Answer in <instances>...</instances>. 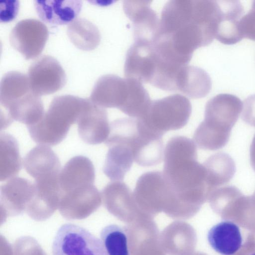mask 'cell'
I'll list each match as a JSON object with an SVG mask.
<instances>
[{"label":"cell","instance_id":"1","mask_svg":"<svg viewBox=\"0 0 255 255\" xmlns=\"http://www.w3.org/2000/svg\"><path fill=\"white\" fill-rule=\"evenodd\" d=\"M221 15L219 0H170L162 8L156 35L188 63L196 49L216 38Z\"/></svg>","mask_w":255,"mask_h":255},{"label":"cell","instance_id":"2","mask_svg":"<svg viewBox=\"0 0 255 255\" xmlns=\"http://www.w3.org/2000/svg\"><path fill=\"white\" fill-rule=\"evenodd\" d=\"M163 174L176 200L187 207L198 208L208 197L206 170L197 161V147L187 137H172L164 150Z\"/></svg>","mask_w":255,"mask_h":255},{"label":"cell","instance_id":"3","mask_svg":"<svg viewBox=\"0 0 255 255\" xmlns=\"http://www.w3.org/2000/svg\"><path fill=\"white\" fill-rule=\"evenodd\" d=\"M243 107L240 99L230 94H220L210 99L205 106L204 119L193 135L198 148L216 150L224 147Z\"/></svg>","mask_w":255,"mask_h":255},{"label":"cell","instance_id":"4","mask_svg":"<svg viewBox=\"0 0 255 255\" xmlns=\"http://www.w3.org/2000/svg\"><path fill=\"white\" fill-rule=\"evenodd\" d=\"M89 99L100 107L115 108L135 119L144 115L151 101L141 82L113 74L98 79Z\"/></svg>","mask_w":255,"mask_h":255},{"label":"cell","instance_id":"5","mask_svg":"<svg viewBox=\"0 0 255 255\" xmlns=\"http://www.w3.org/2000/svg\"><path fill=\"white\" fill-rule=\"evenodd\" d=\"M87 100L70 95L55 97L42 119L27 127L32 139L39 145L48 146L60 143L71 126L77 123Z\"/></svg>","mask_w":255,"mask_h":255},{"label":"cell","instance_id":"6","mask_svg":"<svg viewBox=\"0 0 255 255\" xmlns=\"http://www.w3.org/2000/svg\"><path fill=\"white\" fill-rule=\"evenodd\" d=\"M109 139L129 146L134 161L140 166L156 165L162 160V135L150 129L138 119L124 118L113 121Z\"/></svg>","mask_w":255,"mask_h":255},{"label":"cell","instance_id":"7","mask_svg":"<svg viewBox=\"0 0 255 255\" xmlns=\"http://www.w3.org/2000/svg\"><path fill=\"white\" fill-rule=\"evenodd\" d=\"M192 113L189 99L180 94H174L151 101L140 119L148 128L163 135L170 130L182 128L187 124Z\"/></svg>","mask_w":255,"mask_h":255},{"label":"cell","instance_id":"8","mask_svg":"<svg viewBox=\"0 0 255 255\" xmlns=\"http://www.w3.org/2000/svg\"><path fill=\"white\" fill-rule=\"evenodd\" d=\"M52 255H107L101 239L85 228L72 223L57 230L52 245Z\"/></svg>","mask_w":255,"mask_h":255},{"label":"cell","instance_id":"9","mask_svg":"<svg viewBox=\"0 0 255 255\" xmlns=\"http://www.w3.org/2000/svg\"><path fill=\"white\" fill-rule=\"evenodd\" d=\"M28 77L32 91L40 96L53 94L66 83V75L60 63L52 56L44 55L30 66Z\"/></svg>","mask_w":255,"mask_h":255},{"label":"cell","instance_id":"10","mask_svg":"<svg viewBox=\"0 0 255 255\" xmlns=\"http://www.w3.org/2000/svg\"><path fill=\"white\" fill-rule=\"evenodd\" d=\"M47 26L32 18L19 21L9 34L11 45L26 59H33L42 51L48 38Z\"/></svg>","mask_w":255,"mask_h":255},{"label":"cell","instance_id":"11","mask_svg":"<svg viewBox=\"0 0 255 255\" xmlns=\"http://www.w3.org/2000/svg\"><path fill=\"white\" fill-rule=\"evenodd\" d=\"M133 195L135 201L142 206L157 209L166 207L171 190L162 172L148 171L137 179Z\"/></svg>","mask_w":255,"mask_h":255},{"label":"cell","instance_id":"12","mask_svg":"<svg viewBox=\"0 0 255 255\" xmlns=\"http://www.w3.org/2000/svg\"><path fill=\"white\" fill-rule=\"evenodd\" d=\"M44 115L40 96L32 90L8 104L1 106V128H5L14 121L27 127L38 123Z\"/></svg>","mask_w":255,"mask_h":255},{"label":"cell","instance_id":"13","mask_svg":"<svg viewBox=\"0 0 255 255\" xmlns=\"http://www.w3.org/2000/svg\"><path fill=\"white\" fill-rule=\"evenodd\" d=\"M77 124L79 136L87 144H100L105 142L109 137L110 125L107 112L90 99H87Z\"/></svg>","mask_w":255,"mask_h":255},{"label":"cell","instance_id":"14","mask_svg":"<svg viewBox=\"0 0 255 255\" xmlns=\"http://www.w3.org/2000/svg\"><path fill=\"white\" fill-rule=\"evenodd\" d=\"M151 1L125 0L123 8L132 21L134 41H151L157 33L159 19L150 7Z\"/></svg>","mask_w":255,"mask_h":255},{"label":"cell","instance_id":"15","mask_svg":"<svg viewBox=\"0 0 255 255\" xmlns=\"http://www.w3.org/2000/svg\"><path fill=\"white\" fill-rule=\"evenodd\" d=\"M95 178V168L91 160L82 155L74 156L67 162L59 173L61 194L94 185Z\"/></svg>","mask_w":255,"mask_h":255},{"label":"cell","instance_id":"16","mask_svg":"<svg viewBox=\"0 0 255 255\" xmlns=\"http://www.w3.org/2000/svg\"><path fill=\"white\" fill-rule=\"evenodd\" d=\"M23 164L27 173L35 180L58 177L60 163L56 154L48 146L38 145L25 156Z\"/></svg>","mask_w":255,"mask_h":255},{"label":"cell","instance_id":"17","mask_svg":"<svg viewBox=\"0 0 255 255\" xmlns=\"http://www.w3.org/2000/svg\"><path fill=\"white\" fill-rule=\"evenodd\" d=\"M35 9L43 21L55 25L72 22L79 14L82 1L79 0H35Z\"/></svg>","mask_w":255,"mask_h":255},{"label":"cell","instance_id":"18","mask_svg":"<svg viewBox=\"0 0 255 255\" xmlns=\"http://www.w3.org/2000/svg\"><path fill=\"white\" fill-rule=\"evenodd\" d=\"M207 240L211 247L221 255L236 254L243 243L239 227L229 220H223L214 225L208 232Z\"/></svg>","mask_w":255,"mask_h":255},{"label":"cell","instance_id":"19","mask_svg":"<svg viewBox=\"0 0 255 255\" xmlns=\"http://www.w3.org/2000/svg\"><path fill=\"white\" fill-rule=\"evenodd\" d=\"M109 149L103 166L104 174L112 181H122L134 161L131 149L119 141L106 142Z\"/></svg>","mask_w":255,"mask_h":255},{"label":"cell","instance_id":"20","mask_svg":"<svg viewBox=\"0 0 255 255\" xmlns=\"http://www.w3.org/2000/svg\"><path fill=\"white\" fill-rule=\"evenodd\" d=\"M221 21L216 37L225 44H234L243 39L239 30V23L243 16L244 7L238 0H220Z\"/></svg>","mask_w":255,"mask_h":255},{"label":"cell","instance_id":"21","mask_svg":"<svg viewBox=\"0 0 255 255\" xmlns=\"http://www.w3.org/2000/svg\"><path fill=\"white\" fill-rule=\"evenodd\" d=\"M209 195L214 189L228 183L234 177L236 165L231 156L220 152L208 157L203 163Z\"/></svg>","mask_w":255,"mask_h":255},{"label":"cell","instance_id":"22","mask_svg":"<svg viewBox=\"0 0 255 255\" xmlns=\"http://www.w3.org/2000/svg\"><path fill=\"white\" fill-rule=\"evenodd\" d=\"M34 185L25 178L14 177L0 187L1 206L12 211H21L34 194Z\"/></svg>","mask_w":255,"mask_h":255},{"label":"cell","instance_id":"23","mask_svg":"<svg viewBox=\"0 0 255 255\" xmlns=\"http://www.w3.org/2000/svg\"><path fill=\"white\" fill-rule=\"evenodd\" d=\"M61 210L75 214L91 212L101 203V195L94 185L82 187L61 194Z\"/></svg>","mask_w":255,"mask_h":255},{"label":"cell","instance_id":"24","mask_svg":"<svg viewBox=\"0 0 255 255\" xmlns=\"http://www.w3.org/2000/svg\"><path fill=\"white\" fill-rule=\"evenodd\" d=\"M67 33L70 41L78 48L91 51L99 44L101 36L96 25L83 18L74 20L67 26Z\"/></svg>","mask_w":255,"mask_h":255},{"label":"cell","instance_id":"25","mask_svg":"<svg viewBox=\"0 0 255 255\" xmlns=\"http://www.w3.org/2000/svg\"><path fill=\"white\" fill-rule=\"evenodd\" d=\"M0 180L15 177L21 169V162L16 139L11 134H0Z\"/></svg>","mask_w":255,"mask_h":255},{"label":"cell","instance_id":"26","mask_svg":"<svg viewBox=\"0 0 255 255\" xmlns=\"http://www.w3.org/2000/svg\"><path fill=\"white\" fill-rule=\"evenodd\" d=\"M31 90L28 76L18 71L5 73L0 81V102L4 106Z\"/></svg>","mask_w":255,"mask_h":255},{"label":"cell","instance_id":"27","mask_svg":"<svg viewBox=\"0 0 255 255\" xmlns=\"http://www.w3.org/2000/svg\"><path fill=\"white\" fill-rule=\"evenodd\" d=\"M100 239L107 255H130L127 229L116 224L104 227Z\"/></svg>","mask_w":255,"mask_h":255},{"label":"cell","instance_id":"28","mask_svg":"<svg viewBox=\"0 0 255 255\" xmlns=\"http://www.w3.org/2000/svg\"><path fill=\"white\" fill-rule=\"evenodd\" d=\"M239 30L242 38L255 41V0L248 13L241 18Z\"/></svg>","mask_w":255,"mask_h":255},{"label":"cell","instance_id":"29","mask_svg":"<svg viewBox=\"0 0 255 255\" xmlns=\"http://www.w3.org/2000/svg\"><path fill=\"white\" fill-rule=\"evenodd\" d=\"M19 6L18 0H1L0 1V22H7L13 20L17 15Z\"/></svg>","mask_w":255,"mask_h":255},{"label":"cell","instance_id":"30","mask_svg":"<svg viewBox=\"0 0 255 255\" xmlns=\"http://www.w3.org/2000/svg\"><path fill=\"white\" fill-rule=\"evenodd\" d=\"M250 161L251 166L255 171V134L250 147Z\"/></svg>","mask_w":255,"mask_h":255},{"label":"cell","instance_id":"31","mask_svg":"<svg viewBox=\"0 0 255 255\" xmlns=\"http://www.w3.org/2000/svg\"><path fill=\"white\" fill-rule=\"evenodd\" d=\"M252 197H253V198L255 199V193H254Z\"/></svg>","mask_w":255,"mask_h":255},{"label":"cell","instance_id":"32","mask_svg":"<svg viewBox=\"0 0 255 255\" xmlns=\"http://www.w3.org/2000/svg\"><path fill=\"white\" fill-rule=\"evenodd\" d=\"M255 255V252L253 253H252L250 255Z\"/></svg>","mask_w":255,"mask_h":255}]
</instances>
